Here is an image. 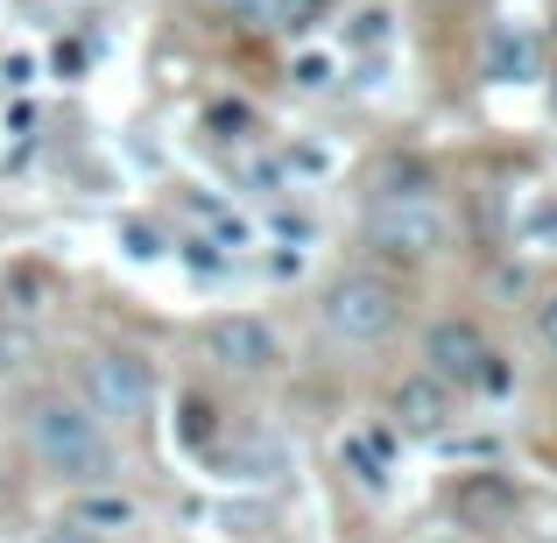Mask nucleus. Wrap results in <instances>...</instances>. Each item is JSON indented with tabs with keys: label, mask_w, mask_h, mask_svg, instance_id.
Wrapping results in <instances>:
<instances>
[{
	"label": "nucleus",
	"mask_w": 557,
	"mask_h": 543,
	"mask_svg": "<svg viewBox=\"0 0 557 543\" xmlns=\"http://www.w3.org/2000/svg\"><path fill=\"white\" fill-rule=\"evenodd\" d=\"M212 14H219L226 28H269L275 0H212Z\"/></svg>",
	"instance_id": "f8f14e48"
},
{
	"label": "nucleus",
	"mask_w": 557,
	"mask_h": 543,
	"mask_svg": "<svg viewBox=\"0 0 557 543\" xmlns=\"http://www.w3.org/2000/svg\"><path fill=\"white\" fill-rule=\"evenodd\" d=\"M78 403L92 409L99 423H141L156 409V367L127 346H107V354L78 360Z\"/></svg>",
	"instance_id": "20e7f679"
},
{
	"label": "nucleus",
	"mask_w": 557,
	"mask_h": 543,
	"mask_svg": "<svg viewBox=\"0 0 557 543\" xmlns=\"http://www.w3.org/2000/svg\"><path fill=\"white\" fill-rule=\"evenodd\" d=\"M395 423H403V431H417V437H431V431H445L451 423V388L445 381H431V374H409L403 388H395Z\"/></svg>",
	"instance_id": "0eeeda50"
},
{
	"label": "nucleus",
	"mask_w": 557,
	"mask_h": 543,
	"mask_svg": "<svg viewBox=\"0 0 557 543\" xmlns=\"http://www.w3.org/2000/svg\"><path fill=\"white\" fill-rule=\"evenodd\" d=\"M536 340L557 354V297H544V311H536Z\"/></svg>",
	"instance_id": "4468645a"
},
{
	"label": "nucleus",
	"mask_w": 557,
	"mask_h": 543,
	"mask_svg": "<svg viewBox=\"0 0 557 543\" xmlns=\"http://www.w3.org/2000/svg\"><path fill=\"white\" fill-rule=\"evenodd\" d=\"M318 318H325V332L339 346H381V340H395V325H403V289H395L388 275H374V269H346L339 283L325 289Z\"/></svg>",
	"instance_id": "7ed1b4c3"
},
{
	"label": "nucleus",
	"mask_w": 557,
	"mask_h": 543,
	"mask_svg": "<svg viewBox=\"0 0 557 543\" xmlns=\"http://www.w3.org/2000/svg\"><path fill=\"white\" fill-rule=\"evenodd\" d=\"M184 212H190V226H205L219 247H240V240H247V226H240V219H233L219 198H205V190H190V198H184Z\"/></svg>",
	"instance_id": "1a4fd4ad"
},
{
	"label": "nucleus",
	"mask_w": 557,
	"mask_h": 543,
	"mask_svg": "<svg viewBox=\"0 0 557 543\" xmlns=\"http://www.w3.org/2000/svg\"><path fill=\"white\" fill-rule=\"evenodd\" d=\"M459 516H466V522L508 516V488H494V480H473V488H459Z\"/></svg>",
	"instance_id": "9d476101"
},
{
	"label": "nucleus",
	"mask_w": 557,
	"mask_h": 543,
	"mask_svg": "<svg viewBox=\"0 0 557 543\" xmlns=\"http://www.w3.org/2000/svg\"><path fill=\"white\" fill-rule=\"evenodd\" d=\"M368 247L388 261H437L451 247V219L431 190H381L368 205Z\"/></svg>",
	"instance_id": "f03ea898"
},
{
	"label": "nucleus",
	"mask_w": 557,
	"mask_h": 543,
	"mask_svg": "<svg viewBox=\"0 0 557 543\" xmlns=\"http://www.w3.org/2000/svg\"><path fill=\"white\" fill-rule=\"evenodd\" d=\"M423 374L445 381V388H502V360H494L487 332L466 325V318H437L431 332H423Z\"/></svg>",
	"instance_id": "39448f33"
},
{
	"label": "nucleus",
	"mask_w": 557,
	"mask_h": 543,
	"mask_svg": "<svg viewBox=\"0 0 557 543\" xmlns=\"http://www.w3.org/2000/svg\"><path fill=\"white\" fill-rule=\"evenodd\" d=\"M550 99H557V71H550Z\"/></svg>",
	"instance_id": "dca6fc26"
},
{
	"label": "nucleus",
	"mask_w": 557,
	"mask_h": 543,
	"mask_svg": "<svg viewBox=\"0 0 557 543\" xmlns=\"http://www.w3.org/2000/svg\"><path fill=\"white\" fill-rule=\"evenodd\" d=\"M141 508H135V494H121V488H99V494H78V502H71V522H78V530H127V522H135Z\"/></svg>",
	"instance_id": "6e6552de"
},
{
	"label": "nucleus",
	"mask_w": 557,
	"mask_h": 543,
	"mask_svg": "<svg viewBox=\"0 0 557 543\" xmlns=\"http://www.w3.org/2000/svg\"><path fill=\"white\" fill-rule=\"evenodd\" d=\"M22 431H28V459H36L57 488H71V494L121 488V445H113V431L78 395H36Z\"/></svg>",
	"instance_id": "f257e3e1"
},
{
	"label": "nucleus",
	"mask_w": 557,
	"mask_h": 543,
	"mask_svg": "<svg viewBox=\"0 0 557 543\" xmlns=\"http://www.w3.org/2000/svg\"><path fill=\"white\" fill-rule=\"evenodd\" d=\"M325 78H332V64H325V57H297V85H311V92H318Z\"/></svg>",
	"instance_id": "ddd939ff"
},
{
	"label": "nucleus",
	"mask_w": 557,
	"mask_h": 543,
	"mask_svg": "<svg viewBox=\"0 0 557 543\" xmlns=\"http://www.w3.org/2000/svg\"><path fill=\"white\" fill-rule=\"evenodd\" d=\"M198 346H205V360L219 367V374H269L275 360H283V340H275V325H261V318H247V311H226V318H212V325L198 332Z\"/></svg>",
	"instance_id": "423d86ee"
},
{
	"label": "nucleus",
	"mask_w": 557,
	"mask_h": 543,
	"mask_svg": "<svg viewBox=\"0 0 557 543\" xmlns=\"http://www.w3.org/2000/svg\"><path fill=\"white\" fill-rule=\"evenodd\" d=\"M42 543H99V536H92V530H78V522L64 516V522H57V530H42Z\"/></svg>",
	"instance_id": "2eb2a0df"
},
{
	"label": "nucleus",
	"mask_w": 557,
	"mask_h": 543,
	"mask_svg": "<svg viewBox=\"0 0 557 543\" xmlns=\"http://www.w3.org/2000/svg\"><path fill=\"white\" fill-rule=\"evenodd\" d=\"M332 0H275V14H269V28L275 36H311L318 28V14H325Z\"/></svg>",
	"instance_id": "9b49d317"
}]
</instances>
